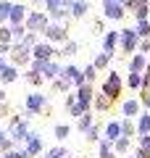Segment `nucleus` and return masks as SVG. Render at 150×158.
<instances>
[{"mask_svg":"<svg viewBox=\"0 0 150 158\" xmlns=\"http://www.w3.org/2000/svg\"><path fill=\"white\" fill-rule=\"evenodd\" d=\"M11 32H13V42H21V40L27 37V27H24V24H16V27H11Z\"/></svg>","mask_w":150,"mask_h":158,"instance_id":"ea45409f","label":"nucleus"},{"mask_svg":"<svg viewBox=\"0 0 150 158\" xmlns=\"http://www.w3.org/2000/svg\"><path fill=\"white\" fill-rule=\"evenodd\" d=\"M137 3H140V0H124V8H127V11H134Z\"/></svg>","mask_w":150,"mask_h":158,"instance_id":"09e8293b","label":"nucleus"},{"mask_svg":"<svg viewBox=\"0 0 150 158\" xmlns=\"http://www.w3.org/2000/svg\"><path fill=\"white\" fill-rule=\"evenodd\" d=\"M140 53H142V56H148L150 53V40H140V48H137Z\"/></svg>","mask_w":150,"mask_h":158,"instance_id":"a18cd8bd","label":"nucleus"},{"mask_svg":"<svg viewBox=\"0 0 150 158\" xmlns=\"http://www.w3.org/2000/svg\"><path fill=\"white\" fill-rule=\"evenodd\" d=\"M0 45H13V32H11V27H0Z\"/></svg>","mask_w":150,"mask_h":158,"instance_id":"e433bc0d","label":"nucleus"},{"mask_svg":"<svg viewBox=\"0 0 150 158\" xmlns=\"http://www.w3.org/2000/svg\"><path fill=\"white\" fill-rule=\"evenodd\" d=\"M48 108L50 106H48V95H45V92H29L27 100H24V113H27V118L48 111Z\"/></svg>","mask_w":150,"mask_h":158,"instance_id":"39448f33","label":"nucleus"},{"mask_svg":"<svg viewBox=\"0 0 150 158\" xmlns=\"http://www.w3.org/2000/svg\"><path fill=\"white\" fill-rule=\"evenodd\" d=\"M24 150H27L29 156L40 158V156L45 153V145H42V135H40V132H32V135L27 137V142H24Z\"/></svg>","mask_w":150,"mask_h":158,"instance_id":"f8f14e48","label":"nucleus"},{"mask_svg":"<svg viewBox=\"0 0 150 158\" xmlns=\"http://www.w3.org/2000/svg\"><path fill=\"white\" fill-rule=\"evenodd\" d=\"M103 16L108 21H121L127 16V8H124V3H116V0H103Z\"/></svg>","mask_w":150,"mask_h":158,"instance_id":"9d476101","label":"nucleus"},{"mask_svg":"<svg viewBox=\"0 0 150 158\" xmlns=\"http://www.w3.org/2000/svg\"><path fill=\"white\" fill-rule=\"evenodd\" d=\"M140 103H142V111H150V87L140 90Z\"/></svg>","mask_w":150,"mask_h":158,"instance_id":"a19ab883","label":"nucleus"},{"mask_svg":"<svg viewBox=\"0 0 150 158\" xmlns=\"http://www.w3.org/2000/svg\"><path fill=\"white\" fill-rule=\"evenodd\" d=\"M45 13L50 16V21L66 24L71 19V0H45Z\"/></svg>","mask_w":150,"mask_h":158,"instance_id":"f257e3e1","label":"nucleus"},{"mask_svg":"<svg viewBox=\"0 0 150 158\" xmlns=\"http://www.w3.org/2000/svg\"><path fill=\"white\" fill-rule=\"evenodd\" d=\"M119 29H108L106 34H103V53H111V56H116L119 50Z\"/></svg>","mask_w":150,"mask_h":158,"instance_id":"4468645a","label":"nucleus"},{"mask_svg":"<svg viewBox=\"0 0 150 158\" xmlns=\"http://www.w3.org/2000/svg\"><path fill=\"white\" fill-rule=\"evenodd\" d=\"M121 135L124 137H137V121L134 118H121Z\"/></svg>","mask_w":150,"mask_h":158,"instance_id":"393cba45","label":"nucleus"},{"mask_svg":"<svg viewBox=\"0 0 150 158\" xmlns=\"http://www.w3.org/2000/svg\"><path fill=\"white\" fill-rule=\"evenodd\" d=\"M32 48H27L24 42H13L11 45V63L13 66H32Z\"/></svg>","mask_w":150,"mask_h":158,"instance_id":"1a4fd4ad","label":"nucleus"},{"mask_svg":"<svg viewBox=\"0 0 150 158\" xmlns=\"http://www.w3.org/2000/svg\"><path fill=\"white\" fill-rule=\"evenodd\" d=\"M111 106H113V100H111V98H106L103 92H100V95H95V100H92V108H95L98 113H106V111H111Z\"/></svg>","mask_w":150,"mask_h":158,"instance_id":"5701e85b","label":"nucleus"},{"mask_svg":"<svg viewBox=\"0 0 150 158\" xmlns=\"http://www.w3.org/2000/svg\"><path fill=\"white\" fill-rule=\"evenodd\" d=\"M11 8H13V3L11 0H0V27L11 19Z\"/></svg>","mask_w":150,"mask_h":158,"instance_id":"473e14b6","label":"nucleus"},{"mask_svg":"<svg viewBox=\"0 0 150 158\" xmlns=\"http://www.w3.org/2000/svg\"><path fill=\"white\" fill-rule=\"evenodd\" d=\"M29 135H32V129H29V118H27V113H24V118L19 121V124L8 127V137H11L13 142H27Z\"/></svg>","mask_w":150,"mask_h":158,"instance_id":"9b49d317","label":"nucleus"},{"mask_svg":"<svg viewBox=\"0 0 150 158\" xmlns=\"http://www.w3.org/2000/svg\"><path fill=\"white\" fill-rule=\"evenodd\" d=\"M121 158H134V156H121Z\"/></svg>","mask_w":150,"mask_h":158,"instance_id":"4d7b16f0","label":"nucleus"},{"mask_svg":"<svg viewBox=\"0 0 150 158\" xmlns=\"http://www.w3.org/2000/svg\"><path fill=\"white\" fill-rule=\"evenodd\" d=\"M90 108H92V106H87V103H79V100H77L71 108H69V116H74V121H77V118H82L84 113H90Z\"/></svg>","mask_w":150,"mask_h":158,"instance_id":"cd10ccee","label":"nucleus"},{"mask_svg":"<svg viewBox=\"0 0 150 158\" xmlns=\"http://www.w3.org/2000/svg\"><path fill=\"white\" fill-rule=\"evenodd\" d=\"M129 148H132V140L129 137H119L116 142H113V150H116V156H129Z\"/></svg>","mask_w":150,"mask_h":158,"instance_id":"a878e982","label":"nucleus"},{"mask_svg":"<svg viewBox=\"0 0 150 158\" xmlns=\"http://www.w3.org/2000/svg\"><path fill=\"white\" fill-rule=\"evenodd\" d=\"M90 127H95V116H92V113H84L82 118H77V129L79 132H87Z\"/></svg>","mask_w":150,"mask_h":158,"instance_id":"72a5a7b5","label":"nucleus"},{"mask_svg":"<svg viewBox=\"0 0 150 158\" xmlns=\"http://www.w3.org/2000/svg\"><path fill=\"white\" fill-rule=\"evenodd\" d=\"M116 3H124V0H116Z\"/></svg>","mask_w":150,"mask_h":158,"instance_id":"13d9d810","label":"nucleus"},{"mask_svg":"<svg viewBox=\"0 0 150 158\" xmlns=\"http://www.w3.org/2000/svg\"><path fill=\"white\" fill-rule=\"evenodd\" d=\"M19 79V66H13V63H8L6 71L0 74V82H6V85H11V82H16Z\"/></svg>","mask_w":150,"mask_h":158,"instance_id":"bb28decb","label":"nucleus"},{"mask_svg":"<svg viewBox=\"0 0 150 158\" xmlns=\"http://www.w3.org/2000/svg\"><path fill=\"white\" fill-rule=\"evenodd\" d=\"M53 135H56L58 142H63L69 135H71V124H56V127H53Z\"/></svg>","mask_w":150,"mask_h":158,"instance_id":"c756f323","label":"nucleus"},{"mask_svg":"<svg viewBox=\"0 0 150 158\" xmlns=\"http://www.w3.org/2000/svg\"><path fill=\"white\" fill-rule=\"evenodd\" d=\"M121 90H124V79H121V74H119V71H108V77H106V82H103V87H100V92L116 103L119 95H121Z\"/></svg>","mask_w":150,"mask_h":158,"instance_id":"20e7f679","label":"nucleus"},{"mask_svg":"<svg viewBox=\"0 0 150 158\" xmlns=\"http://www.w3.org/2000/svg\"><path fill=\"white\" fill-rule=\"evenodd\" d=\"M132 16L137 19V21H145V19H150V0H140L137 6H134Z\"/></svg>","mask_w":150,"mask_h":158,"instance_id":"412c9836","label":"nucleus"},{"mask_svg":"<svg viewBox=\"0 0 150 158\" xmlns=\"http://www.w3.org/2000/svg\"><path fill=\"white\" fill-rule=\"evenodd\" d=\"M50 87H53V92H58V95H69V92L74 90V85L69 79H63V77H58L56 82H50Z\"/></svg>","mask_w":150,"mask_h":158,"instance_id":"4be33fe9","label":"nucleus"},{"mask_svg":"<svg viewBox=\"0 0 150 158\" xmlns=\"http://www.w3.org/2000/svg\"><path fill=\"white\" fill-rule=\"evenodd\" d=\"M127 85L132 90H142V74H129L127 77Z\"/></svg>","mask_w":150,"mask_h":158,"instance_id":"4c0bfd02","label":"nucleus"},{"mask_svg":"<svg viewBox=\"0 0 150 158\" xmlns=\"http://www.w3.org/2000/svg\"><path fill=\"white\" fill-rule=\"evenodd\" d=\"M87 11H90L87 0H71V19H84Z\"/></svg>","mask_w":150,"mask_h":158,"instance_id":"aec40b11","label":"nucleus"},{"mask_svg":"<svg viewBox=\"0 0 150 158\" xmlns=\"http://www.w3.org/2000/svg\"><path fill=\"white\" fill-rule=\"evenodd\" d=\"M77 100L79 103H87V106H92V100H95V95H98V92H95V85H82V87H77Z\"/></svg>","mask_w":150,"mask_h":158,"instance_id":"6ab92c4d","label":"nucleus"},{"mask_svg":"<svg viewBox=\"0 0 150 158\" xmlns=\"http://www.w3.org/2000/svg\"><path fill=\"white\" fill-rule=\"evenodd\" d=\"M11 116V108H8V103H0V118Z\"/></svg>","mask_w":150,"mask_h":158,"instance_id":"de8ad7c7","label":"nucleus"},{"mask_svg":"<svg viewBox=\"0 0 150 158\" xmlns=\"http://www.w3.org/2000/svg\"><path fill=\"white\" fill-rule=\"evenodd\" d=\"M58 56H61V48L50 45L48 40H40L37 45L32 48V58L34 61H56Z\"/></svg>","mask_w":150,"mask_h":158,"instance_id":"6e6552de","label":"nucleus"},{"mask_svg":"<svg viewBox=\"0 0 150 158\" xmlns=\"http://www.w3.org/2000/svg\"><path fill=\"white\" fill-rule=\"evenodd\" d=\"M27 16H29V8L24 6V3H13L8 24H11V27H16V24H24V21H27Z\"/></svg>","mask_w":150,"mask_h":158,"instance_id":"f3484780","label":"nucleus"},{"mask_svg":"<svg viewBox=\"0 0 150 158\" xmlns=\"http://www.w3.org/2000/svg\"><path fill=\"white\" fill-rule=\"evenodd\" d=\"M77 53H79V42H77V40H69L66 45L61 48V56H66V58H71V56H77Z\"/></svg>","mask_w":150,"mask_h":158,"instance_id":"f704fd0d","label":"nucleus"},{"mask_svg":"<svg viewBox=\"0 0 150 158\" xmlns=\"http://www.w3.org/2000/svg\"><path fill=\"white\" fill-rule=\"evenodd\" d=\"M27 32H34V34H45V29L50 27V16L45 11H29L27 21H24Z\"/></svg>","mask_w":150,"mask_h":158,"instance_id":"0eeeda50","label":"nucleus"},{"mask_svg":"<svg viewBox=\"0 0 150 158\" xmlns=\"http://www.w3.org/2000/svg\"><path fill=\"white\" fill-rule=\"evenodd\" d=\"M21 42H24V45H27V48H34V45H37V42H40V40H37V34H34V32H27V37H24Z\"/></svg>","mask_w":150,"mask_h":158,"instance_id":"37998d69","label":"nucleus"},{"mask_svg":"<svg viewBox=\"0 0 150 158\" xmlns=\"http://www.w3.org/2000/svg\"><path fill=\"white\" fill-rule=\"evenodd\" d=\"M32 71H37L42 79H48V82H56L58 77H63V66L56 61H32Z\"/></svg>","mask_w":150,"mask_h":158,"instance_id":"f03ea898","label":"nucleus"},{"mask_svg":"<svg viewBox=\"0 0 150 158\" xmlns=\"http://www.w3.org/2000/svg\"><path fill=\"white\" fill-rule=\"evenodd\" d=\"M137 48H140L137 32H134L132 27H124L121 34H119V50H121L124 56H134V53H137Z\"/></svg>","mask_w":150,"mask_h":158,"instance_id":"423d86ee","label":"nucleus"},{"mask_svg":"<svg viewBox=\"0 0 150 158\" xmlns=\"http://www.w3.org/2000/svg\"><path fill=\"white\" fill-rule=\"evenodd\" d=\"M137 135H150V111H142L137 116Z\"/></svg>","mask_w":150,"mask_h":158,"instance_id":"b1692460","label":"nucleus"},{"mask_svg":"<svg viewBox=\"0 0 150 158\" xmlns=\"http://www.w3.org/2000/svg\"><path fill=\"white\" fill-rule=\"evenodd\" d=\"M95 77H98V69H95V66H92V63H90V66H87V69H84V79H87L90 85H92V82H95Z\"/></svg>","mask_w":150,"mask_h":158,"instance_id":"79ce46f5","label":"nucleus"},{"mask_svg":"<svg viewBox=\"0 0 150 158\" xmlns=\"http://www.w3.org/2000/svg\"><path fill=\"white\" fill-rule=\"evenodd\" d=\"M42 158H69V150L63 145H56V148H50V150H45Z\"/></svg>","mask_w":150,"mask_h":158,"instance_id":"7c9ffc66","label":"nucleus"},{"mask_svg":"<svg viewBox=\"0 0 150 158\" xmlns=\"http://www.w3.org/2000/svg\"><path fill=\"white\" fill-rule=\"evenodd\" d=\"M119 137H124L121 135V118H113V121H108V124H106V129H103V140L116 142Z\"/></svg>","mask_w":150,"mask_h":158,"instance_id":"dca6fc26","label":"nucleus"},{"mask_svg":"<svg viewBox=\"0 0 150 158\" xmlns=\"http://www.w3.org/2000/svg\"><path fill=\"white\" fill-rule=\"evenodd\" d=\"M140 106H142V103H140V98H127V100L121 103V116L124 118H137L140 113Z\"/></svg>","mask_w":150,"mask_h":158,"instance_id":"2eb2a0df","label":"nucleus"},{"mask_svg":"<svg viewBox=\"0 0 150 158\" xmlns=\"http://www.w3.org/2000/svg\"><path fill=\"white\" fill-rule=\"evenodd\" d=\"M42 37L48 40L50 45H56V48H63L69 40H71V37H69V27H66V24H56V21H50V27L45 29Z\"/></svg>","mask_w":150,"mask_h":158,"instance_id":"7ed1b4c3","label":"nucleus"},{"mask_svg":"<svg viewBox=\"0 0 150 158\" xmlns=\"http://www.w3.org/2000/svg\"><path fill=\"white\" fill-rule=\"evenodd\" d=\"M63 79H69L74 85V90L82 85H87V79H84V69H77V66H63Z\"/></svg>","mask_w":150,"mask_h":158,"instance_id":"ddd939ff","label":"nucleus"},{"mask_svg":"<svg viewBox=\"0 0 150 158\" xmlns=\"http://www.w3.org/2000/svg\"><path fill=\"white\" fill-rule=\"evenodd\" d=\"M24 79H27L29 85H34V87H40V85H42V82H45V79H42V77H40V74H37V71H32V69H29V71H27V74H24Z\"/></svg>","mask_w":150,"mask_h":158,"instance_id":"58836bf2","label":"nucleus"},{"mask_svg":"<svg viewBox=\"0 0 150 158\" xmlns=\"http://www.w3.org/2000/svg\"><path fill=\"white\" fill-rule=\"evenodd\" d=\"M148 56H142V53H134L132 58H129V74H145V69H148Z\"/></svg>","mask_w":150,"mask_h":158,"instance_id":"a211bd4d","label":"nucleus"},{"mask_svg":"<svg viewBox=\"0 0 150 158\" xmlns=\"http://www.w3.org/2000/svg\"><path fill=\"white\" fill-rule=\"evenodd\" d=\"M32 6H34V8H40V6L45 8V0H32Z\"/></svg>","mask_w":150,"mask_h":158,"instance_id":"5fc2aeb1","label":"nucleus"},{"mask_svg":"<svg viewBox=\"0 0 150 158\" xmlns=\"http://www.w3.org/2000/svg\"><path fill=\"white\" fill-rule=\"evenodd\" d=\"M6 66H8V61H6V58H0V74L6 71Z\"/></svg>","mask_w":150,"mask_h":158,"instance_id":"603ef678","label":"nucleus"},{"mask_svg":"<svg viewBox=\"0 0 150 158\" xmlns=\"http://www.w3.org/2000/svg\"><path fill=\"white\" fill-rule=\"evenodd\" d=\"M111 58H113V56H111V53H103V50H100V53H98V56H95V61H92V66H95V69H98V71H103V69H106V66H108V63H111Z\"/></svg>","mask_w":150,"mask_h":158,"instance_id":"c85d7f7f","label":"nucleus"},{"mask_svg":"<svg viewBox=\"0 0 150 158\" xmlns=\"http://www.w3.org/2000/svg\"><path fill=\"white\" fill-rule=\"evenodd\" d=\"M6 140H8V132H3V129H0V145H3Z\"/></svg>","mask_w":150,"mask_h":158,"instance_id":"864d4df0","label":"nucleus"},{"mask_svg":"<svg viewBox=\"0 0 150 158\" xmlns=\"http://www.w3.org/2000/svg\"><path fill=\"white\" fill-rule=\"evenodd\" d=\"M134 32H137V37H140V40H150V19H145V21H137Z\"/></svg>","mask_w":150,"mask_h":158,"instance_id":"2f4dec72","label":"nucleus"},{"mask_svg":"<svg viewBox=\"0 0 150 158\" xmlns=\"http://www.w3.org/2000/svg\"><path fill=\"white\" fill-rule=\"evenodd\" d=\"M0 103H8L6 100V90H0Z\"/></svg>","mask_w":150,"mask_h":158,"instance_id":"6e6d98bb","label":"nucleus"},{"mask_svg":"<svg viewBox=\"0 0 150 158\" xmlns=\"http://www.w3.org/2000/svg\"><path fill=\"white\" fill-rule=\"evenodd\" d=\"M3 158H19V150H11V153H6Z\"/></svg>","mask_w":150,"mask_h":158,"instance_id":"3c124183","label":"nucleus"},{"mask_svg":"<svg viewBox=\"0 0 150 158\" xmlns=\"http://www.w3.org/2000/svg\"><path fill=\"white\" fill-rule=\"evenodd\" d=\"M134 158H150V148H137L134 150Z\"/></svg>","mask_w":150,"mask_h":158,"instance_id":"49530a36","label":"nucleus"},{"mask_svg":"<svg viewBox=\"0 0 150 158\" xmlns=\"http://www.w3.org/2000/svg\"><path fill=\"white\" fill-rule=\"evenodd\" d=\"M84 135H87V142H100V140H103V129H100V124L90 127Z\"/></svg>","mask_w":150,"mask_h":158,"instance_id":"c9c22d12","label":"nucleus"},{"mask_svg":"<svg viewBox=\"0 0 150 158\" xmlns=\"http://www.w3.org/2000/svg\"><path fill=\"white\" fill-rule=\"evenodd\" d=\"M137 148H150V135H137Z\"/></svg>","mask_w":150,"mask_h":158,"instance_id":"c03bdc74","label":"nucleus"},{"mask_svg":"<svg viewBox=\"0 0 150 158\" xmlns=\"http://www.w3.org/2000/svg\"><path fill=\"white\" fill-rule=\"evenodd\" d=\"M19 158H34V156H29V153H27V150L21 148V150H19Z\"/></svg>","mask_w":150,"mask_h":158,"instance_id":"8fccbe9b","label":"nucleus"}]
</instances>
